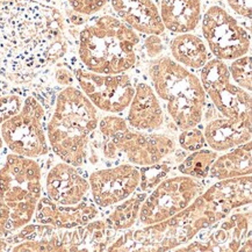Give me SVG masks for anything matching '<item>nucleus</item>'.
Returning a JSON list of instances; mask_svg holds the SVG:
<instances>
[{"label":"nucleus","mask_w":252,"mask_h":252,"mask_svg":"<svg viewBox=\"0 0 252 252\" xmlns=\"http://www.w3.org/2000/svg\"><path fill=\"white\" fill-rule=\"evenodd\" d=\"M4 145H5L4 140H2L1 134H0V153H1V150H2V148H4Z\"/></svg>","instance_id":"nucleus-36"},{"label":"nucleus","mask_w":252,"mask_h":252,"mask_svg":"<svg viewBox=\"0 0 252 252\" xmlns=\"http://www.w3.org/2000/svg\"><path fill=\"white\" fill-rule=\"evenodd\" d=\"M79 251H106L118 237L119 231L109 227L106 219H95L85 225L77 227Z\"/></svg>","instance_id":"nucleus-23"},{"label":"nucleus","mask_w":252,"mask_h":252,"mask_svg":"<svg viewBox=\"0 0 252 252\" xmlns=\"http://www.w3.org/2000/svg\"><path fill=\"white\" fill-rule=\"evenodd\" d=\"M228 70L231 80H234L237 86L251 92V57L249 55L232 60Z\"/></svg>","instance_id":"nucleus-27"},{"label":"nucleus","mask_w":252,"mask_h":252,"mask_svg":"<svg viewBox=\"0 0 252 252\" xmlns=\"http://www.w3.org/2000/svg\"><path fill=\"white\" fill-rule=\"evenodd\" d=\"M44 192L51 201L61 206H75L90 195V184L80 167L58 161L48 171Z\"/></svg>","instance_id":"nucleus-15"},{"label":"nucleus","mask_w":252,"mask_h":252,"mask_svg":"<svg viewBox=\"0 0 252 252\" xmlns=\"http://www.w3.org/2000/svg\"><path fill=\"white\" fill-rule=\"evenodd\" d=\"M218 156L219 153L212 150L211 148H202V149L192 151L178 164L177 171L184 176L205 180L208 176L212 164L214 163Z\"/></svg>","instance_id":"nucleus-25"},{"label":"nucleus","mask_w":252,"mask_h":252,"mask_svg":"<svg viewBox=\"0 0 252 252\" xmlns=\"http://www.w3.org/2000/svg\"><path fill=\"white\" fill-rule=\"evenodd\" d=\"M229 7L237 15L251 19V0H227Z\"/></svg>","instance_id":"nucleus-34"},{"label":"nucleus","mask_w":252,"mask_h":252,"mask_svg":"<svg viewBox=\"0 0 252 252\" xmlns=\"http://www.w3.org/2000/svg\"><path fill=\"white\" fill-rule=\"evenodd\" d=\"M200 70L199 78L206 95L221 115L251 128V94L231 82L227 63L211 58Z\"/></svg>","instance_id":"nucleus-9"},{"label":"nucleus","mask_w":252,"mask_h":252,"mask_svg":"<svg viewBox=\"0 0 252 252\" xmlns=\"http://www.w3.org/2000/svg\"><path fill=\"white\" fill-rule=\"evenodd\" d=\"M178 144L180 149L185 153H192V151L202 149L207 147L205 135L201 129L196 127L183 129L178 136Z\"/></svg>","instance_id":"nucleus-28"},{"label":"nucleus","mask_w":252,"mask_h":252,"mask_svg":"<svg viewBox=\"0 0 252 252\" xmlns=\"http://www.w3.org/2000/svg\"><path fill=\"white\" fill-rule=\"evenodd\" d=\"M55 80L58 85L61 86H72L76 82L75 75H73V71H71L70 69H67L65 66H58L55 69V73H54Z\"/></svg>","instance_id":"nucleus-33"},{"label":"nucleus","mask_w":252,"mask_h":252,"mask_svg":"<svg viewBox=\"0 0 252 252\" xmlns=\"http://www.w3.org/2000/svg\"><path fill=\"white\" fill-rule=\"evenodd\" d=\"M159 14L171 33H192L202 18L201 0H160Z\"/></svg>","instance_id":"nucleus-19"},{"label":"nucleus","mask_w":252,"mask_h":252,"mask_svg":"<svg viewBox=\"0 0 252 252\" xmlns=\"http://www.w3.org/2000/svg\"><path fill=\"white\" fill-rule=\"evenodd\" d=\"M202 131L207 145L219 154L251 141V128L224 116L209 121Z\"/></svg>","instance_id":"nucleus-20"},{"label":"nucleus","mask_w":252,"mask_h":252,"mask_svg":"<svg viewBox=\"0 0 252 252\" xmlns=\"http://www.w3.org/2000/svg\"><path fill=\"white\" fill-rule=\"evenodd\" d=\"M172 60L189 70H200L211 60L206 42L192 33L177 34L170 42Z\"/></svg>","instance_id":"nucleus-22"},{"label":"nucleus","mask_w":252,"mask_h":252,"mask_svg":"<svg viewBox=\"0 0 252 252\" xmlns=\"http://www.w3.org/2000/svg\"><path fill=\"white\" fill-rule=\"evenodd\" d=\"M73 75L80 91L101 112L121 114L134 96L135 84L127 72L101 75L85 67H76Z\"/></svg>","instance_id":"nucleus-11"},{"label":"nucleus","mask_w":252,"mask_h":252,"mask_svg":"<svg viewBox=\"0 0 252 252\" xmlns=\"http://www.w3.org/2000/svg\"><path fill=\"white\" fill-rule=\"evenodd\" d=\"M147 195L148 193L137 189L129 198L115 205L114 209L109 213L107 218H105L109 227L115 231L121 232L136 225L142 202Z\"/></svg>","instance_id":"nucleus-24"},{"label":"nucleus","mask_w":252,"mask_h":252,"mask_svg":"<svg viewBox=\"0 0 252 252\" xmlns=\"http://www.w3.org/2000/svg\"><path fill=\"white\" fill-rule=\"evenodd\" d=\"M0 134L13 154L37 159L50 151L46 109L34 95H28L19 113L0 125Z\"/></svg>","instance_id":"nucleus-7"},{"label":"nucleus","mask_w":252,"mask_h":252,"mask_svg":"<svg viewBox=\"0 0 252 252\" xmlns=\"http://www.w3.org/2000/svg\"><path fill=\"white\" fill-rule=\"evenodd\" d=\"M90 195L101 211L114 207L138 189L141 169L130 163L96 169L87 176Z\"/></svg>","instance_id":"nucleus-12"},{"label":"nucleus","mask_w":252,"mask_h":252,"mask_svg":"<svg viewBox=\"0 0 252 252\" xmlns=\"http://www.w3.org/2000/svg\"><path fill=\"white\" fill-rule=\"evenodd\" d=\"M101 209L91 198L75 206H61L51 201L46 195H42L32 222L51 225L57 229H72L99 219Z\"/></svg>","instance_id":"nucleus-16"},{"label":"nucleus","mask_w":252,"mask_h":252,"mask_svg":"<svg viewBox=\"0 0 252 252\" xmlns=\"http://www.w3.org/2000/svg\"><path fill=\"white\" fill-rule=\"evenodd\" d=\"M236 209L234 198L216 180L182 212L158 223L125 230L106 251L176 250Z\"/></svg>","instance_id":"nucleus-2"},{"label":"nucleus","mask_w":252,"mask_h":252,"mask_svg":"<svg viewBox=\"0 0 252 252\" xmlns=\"http://www.w3.org/2000/svg\"><path fill=\"white\" fill-rule=\"evenodd\" d=\"M251 141L225 151L221 156L219 155L209 169L207 179L223 180L229 178L251 176Z\"/></svg>","instance_id":"nucleus-21"},{"label":"nucleus","mask_w":252,"mask_h":252,"mask_svg":"<svg viewBox=\"0 0 252 252\" xmlns=\"http://www.w3.org/2000/svg\"><path fill=\"white\" fill-rule=\"evenodd\" d=\"M202 35L209 51L221 61H232L250 51V34L219 5L211 6L201 18Z\"/></svg>","instance_id":"nucleus-10"},{"label":"nucleus","mask_w":252,"mask_h":252,"mask_svg":"<svg viewBox=\"0 0 252 252\" xmlns=\"http://www.w3.org/2000/svg\"><path fill=\"white\" fill-rule=\"evenodd\" d=\"M114 142L127 163L138 167L151 166L165 160L177 151V143L166 134L135 129L109 138Z\"/></svg>","instance_id":"nucleus-14"},{"label":"nucleus","mask_w":252,"mask_h":252,"mask_svg":"<svg viewBox=\"0 0 252 252\" xmlns=\"http://www.w3.org/2000/svg\"><path fill=\"white\" fill-rule=\"evenodd\" d=\"M130 129L126 119L116 115H107L99 119L98 132L103 138H113Z\"/></svg>","instance_id":"nucleus-29"},{"label":"nucleus","mask_w":252,"mask_h":252,"mask_svg":"<svg viewBox=\"0 0 252 252\" xmlns=\"http://www.w3.org/2000/svg\"><path fill=\"white\" fill-rule=\"evenodd\" d=\"M143 47L151 60L160 56L164 51V43L160 40L159 35H148V37L144 40Z\"/></svg>","instance_id":"nucleus-32"},{"label":"nucleus","mask_w":252,"mask_h":252,"mask_svg":"<svg viewBox=\"0 0 252 252\" xmlns=\"http://www.w3.org/2000/svg\"><path fill=\"white\" fill-rule=\"evenodd\" d=\"M149 78L158 99L165 102L170 118L180 130L201 124L207 95L195 73L160 55L149 63Z\"/></svg>","instance_id":"nucleus-6"},{"label":"nucleus","mask_w":252,"mask_h":252,"mask_svg":"<svg viewBox=\"0 0 252 252\" xmlns=\"http://www.w3.org/2000/svg\"><path fill=\"white\" fill-rule=\"evenodd\" d=\"M127 120L129 127L141 131H156L164 126L165 115L160 100L153 86L147 82L135 84V93L128 106Z\"/></svg>","instance_id":"nucleus-17"},{"label":"nucleus","mask_w":252,"mask_h":252,"mask_svg":"<svg viewBox=\"0 0 252 252\" xmlns=\"http://www.w3.org/2000/svg\"><path fill=\"white\" fill-rule=\"evenodd\" d=\"M141 169V183L138 190L149 193L151 189H154L158 184H159L164 178H166L167 174L171 171V165L165 161L155 164L151 166L140 167Z\"/></svg>","instance_id":"nucleus-26"},{"label":"nucleus","mask_w":252,"mask_h":252,"mask_svg":"<svg viewBox=\"0 0 252 252\" xmlns=\"http://www.w3.org/2000/svg\"><path fill=\"white\" fill-rule=\"evenodd\" d=\"M65 19L36 0L0 2V78L27 84L67 53Z\"/></svg>","instance_id":"nucleus-1"},{"label":"nucleus","mask_w":252,"mask_h":252,"mask_svg":"<svg viewBox=\"0 0 252 252\" xmlns=\"http://www.w3.org/2000/svg\"><path fill=\"white\" fill-rule=\"evenodd\" d=\"M140 35L119 18L86 21L78 35V57L86 70L101 75L128 72L136 65Z\"/></svg>","instance_id":"nucleus-4"},{"label":"nucleus","mask_w":252,"mask_h":252,"mask_svg":"<svg viewBox=\"0 0 252 252\" xmlns=\"http://www.w3.org/2000/svg\"><path fill=\"white\" fill-rule=\"evenodd\" d=\"M249 238H251V212L248 214L232 212L176 250L237 252Z\"/></svg>","instance_id":"nucleus-13"},{"label":"nucleus","mask_w":252,"mask_h":252,"mask_svg":"<svg viewBox=\"0 0 252 252\" xmlns=\"http://www.w3.org/2000/svg\"><path fill=\"white\" fill-rule=\"evenodd\" d=\"M42 193L41 164L35 158L8 154L0 167V237L33 221Z\"/></svg>","instance_id":"nucleus-5"},{"label":"nucleus","mask_w":252,"mask_h":252,"mask_svg":"<svg viewBox=\"0 0 252 252\" xmlns=\"http://www.w3.org/2000/svg\"><path fill=\"white\" fill-rule=\"evenodd\" d=\"M22 103H24V99L17 93L0 94V125L19 113L22 107Z\"/></svg>","instance_id":"nucleus-30"},{"label":"nucleus","mask_w":252,"mask_h":252,"mask_svg":"<svg viewBox=\"0 0 252 252\" xmlns=\"http://www.w3.org/2000/svg\"><path fill=\"white\" fill-rule=\"evenodd\" d=\"M0 251H8V244L6 237H0Z\"/></svg>","instance_id":"nucleus-35"},{"label":"nucleus","mask_w":252,"mask_h":252,"mask_svg":"<svg viewBox=\"0 0 252 252\" xmlns=\"http://www.w3.org/2000/svg\"><path fill=\"white\" fill-rule=\"evenodd\" d=\"M108 0H67L70 7L79 14L91 17L105 7Z\"/></svg>","instance_id":"nucleus-31"},{"label":"nucleus","mask_w":252,"mask_h":252,"mask_svg":"<svg viewBox=\"0 0 252 252\" xmlns=\"http://www.w3.org/2000/svg\"><path fill=\"white\" fill-rule=\"evenodd\" d=\"M111 4L119 19L136 33L161 35L165 32L154 0H111Z\"/></svg>","instance_id":"nucleus-18"},{"label":"nucleus","mask_w":252,"mask_h":252,"mask_svg":"<svg viewBox=\"0 0 252 252\" xmlns=\"http://www.w3.org/2000/svg\"><path fill=\"white\" fill-rule=\"evenodd\" d=\"M206 189L203 180L180 173L164 178L142 202L138 223L143 227L172 218L190 205Z\"/></svg>","instance_id":"nucleus-8"},{"label":"nucleus","mask_w":252,"mask_h":252,"mask_svg":"<svg viewBox=\"0 0 252 252\" xmlns=\"http://www.w3.org/2000/svg\"><path fill=\"white\" fill-rule=\"evenodd\" d=\"M99 113L86 95L75 86L58 93L55 107L47 122L49 148L61 160L83 167L90 147L96 136Z\"/></svg>","instance_id":"nucleus-3"}]
</instances>
